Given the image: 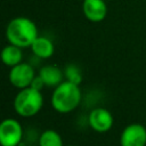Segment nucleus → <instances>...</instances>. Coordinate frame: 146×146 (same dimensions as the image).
Returning a JSON list of instances; mask_svg holds the SVG:
<instances>
[{
	"label": "nucleus",
	"mask_w": 146,
	"mask_h": 146,
	"mask_svg": "<svg viewBox=\"0 0 146 146\" xmlns=\"http://www.w3.org/2000/svg\"><path fill=\"white\" fill-rule=\"evenodd\" d=\"M23 138V128L15 119H5L0 123L1 146H18Z\"/></svg>",
	"instance_id": "20e7f679"
},
{
	"label": "nucleus",
	"mask_w": 146,
	"mask_h": 146,
	"mask_svg": "<svg viewBox=\"0 0 146 146\" xmlns=\"http://www.w3.org/2000/svg\"><path fill=\"white\" fill-rule=\"evenodd\" d=\"M30 48L36 57L42 59L50 58L55 51V46L52 41L46 36H38Z\"/></svg>",
	"instance_id": "9d476101"
},
{
	"label": "nucleus",
	"mask_w": 146,
	"mask_h": 146,
	"mask_svg": "<svg viewBox=\"0 0 146 146\" xmlns=\"http://www.w3.org/2000/svg\"><path fill=\"white\" fill-rule=\"evenodd\" d=\"M88 123L92 130L96 132H107L112 129L114 119L112 113L103 107H96L94 108L89 115H88Z\"/></svg>",
	"instance_id": "423d86ee"
},
{
	"label": "nucleus",
	"mask_w": 146,
	"mask_h": 146,
	"mask_svg": "<svg viewBox=\"0 0 146 146\" xmlns=\"http://www.w3.org/2000/svg\"><path fill=\"white\" fill-rule=\"evenodd\" d=\"M121 146H146V128L140 123L127 125L120 137Z\"/></svg>",
	"instance_id": "0eeeda50"
},
{
	"label": "nucleus",
	"mask_w": 146,
	"mask_h": 146,
	"mask_svg": "<svg viewBox=\"0 0 146 146\" xmlns=\"http://www.w3.org/2000/svg\"><path fill=\"white\" fill-rule=\"evenodd\" d=\"M64 74H65V78L67 81L70 82H73L78 86H80L81 81H82V74H81V71L80 68L74 65V64H70L65 67V71H64Z\"/></svg>",
	"instance_id": "ddd939ff"
},
{
	"label": "nucleus",
	"mask_w": 146,
	"mask_h": 146,
	"mask_svg": "<svg viewBox=\"0 0 146 146\" xmlns=\"http://www.w3.org/2000/svg\"><path fill=\"white\" fill-rule=\"evenodd\" d=\"M46 84H44V82H43V80L40 78V75H36V76H34V79H33V81H32V83H31V88H33V89H36V90H42V88L44 87Z\"/></svg>",
	"instance_id": "4468645a"
},
{
	"label": "nucleus",
	"mask_w": 146,
	"mask_h": 146,
	"mask_svg": "<svg viewBox=\"0 0 146 146\" xmlns=\"http://www.w3.org/2000/svg\"><path fill=\"white\" fill-rule=\"evenodd\" d=\"M67 146H75V145H67Z\"/></svg>",
	"instance_id": "2eb2a0df"
},
{
	"label": "nucleus",
	"mask_w": 146,
	"mask_h": 146,
	"mask_svg": "<svg viewBox=\"0 0 146 146\" xmlns=\"http://www.w3.org/2000/svg\"><path fill=\"white\" fill-rule=\"evenodd\" d=\"M104 1H108V0H104Z\"/></svg>",
	"instance_id": "dca6fc26"
},
{
	"label": "nucleus",
	"mask_w": 146,
	"mask_h": 146,
	"mask_svg": "<svg viewBox=\"0 0 146 146\" xmlns=\"http://www.w3.org/2000/svg\"><path fill=\"white\" fill-rule=\"evenodd\" d=\"M82 94L80 87L73 82L65 80L52 91L50 103L56 112L66 114L74 111L79 106Z\"/></svg>",
	"instance_id": "f03ea898"
},
{
	"label": "nucleus",
	"mask_w": 146,
	"mask_h": 146,
	"mask_svg": "<svg viewBox=\"0 0 146 146\" xmlns=\"http://www.w3.org/2000/svg\"><path fill=\"white\" fill-rule=\"evenodd\" d=\"M43 97L40 90L31 87L21 89L14 98V110L22 117H31L40 112Z\"/></svg>",
	"instance_id": "7ed1b4c3"
},
{
	"label": "nucleus",
	"mask_w": 146,
	"mask_h": 146,
	"mask_svg": "<svg viewBox=\"0 0 146 146\" xmlns=\"http://www.w3.org/2000/svg\"><path fill=\"white\" fill-rule=\"evenodd\" d=\"M39 146H64L60 135L52 130H44L39 137Z\"/></svg>",
	"instance_id": "f8f14e48"
},
{
	"label": "nucleus",
	"mask_w": 146,
	"mask_h": 146,
	"mask_svg": "<svg viewBox=\"0 0 146 146\" xmlns=\"http://www.w3.org/2000/svg\"><path fill=\"white\" fill-rule=\"evenodd\" d=\"M34 70L27 63H19L18 65L11 67L9 72V81L17 89H24L31 86L34 79Z\"/></svg>",
	"instance_id": "39448f33"
},
{
	"label": "nucleus",
	"mask_w": 146,
	"mask_h": 146,
	"mask_svg": "<svg viewBox=\"0 0 146 146\" xmlns=\"http://www.w3.org/2000/svg\"><path fill=\"white\" fill-rule=\"evenodd\" d=\"M38 36L36 25L27 17H15L6 27V38L8 42L19 48L31 47Z\"/></svg>",
	"instance_id": "f257e3e1"
},
{
	"label": "nucleus",
	"mask_w": 146,
	"mask_h": 146,
	"mask_svg": "<svg viewBox=\"0 0 146 146\" xmlns=\"http://www.w3.org/2000/svg\"><path fill=\"white\" fill-rule=\"evenodd\" d=\"M82 11L84 17L92 22H102L107 14L106 1L104 0H83L82 1Z\"/></svg>",
	"instance_id": "6e6552de"
},
{
	"label": "nucleus",
	"mask_w": 146,
	"mask_h": 146,
	"mask_svg": "<svg viewBox=\"0 0 146 146\" xmlns=\"http://www.w3.org/2000/svg\"><path fill=\"white\" fill-rule=\"evenodd\" d=\"M23 54H22V48L14 46V44H8L6 46L2 51H1V59L6 66L14 67L22 63Z\"/></svg>",
	"instance_id": "9b49d317"
},
{
	"label": "nucleus",
	"mask_w": 146,
	"mask_h": 146,
	"mask_svg": "<svg viewBox=\"0 0 146 146\" xmlns=\"http://www.w3.org/2000/svg\"><path fill=\"white\" fill-rule=\"evenodd\" d=\"M40 78L47 87L56 88L64 81V72L56 65H46L39 72Z\"/></svg>",
	"instance_id": "1a4fd4ad"
}]
</instances>
